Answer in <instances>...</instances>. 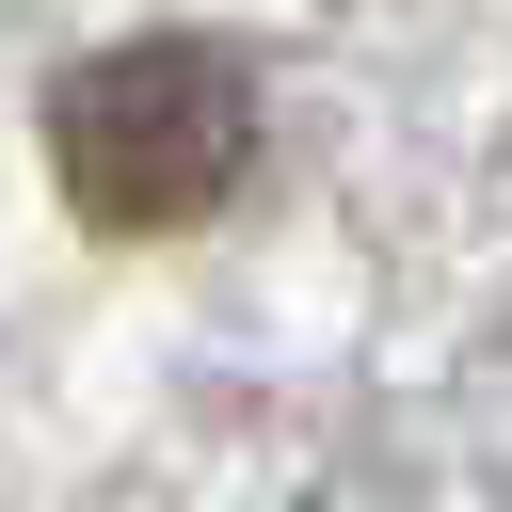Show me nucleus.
<instances>
[{
	"mask_svg": "<svg viewBox=\"0 0 512 512\" xmlns=\"http://www.w3.org/2000/svg\"><path fill=\"white\" fill-rule=\"evenodd\" d=\"M48 176L96 240H176L256 176V64L224 32H128L48 80Z\"/></svg>",
	"mask_w": 512,
	"mask_h": 512,
	"instance_id": "nucleus-1",
	"label": "nucleus"
}]
</instances>
